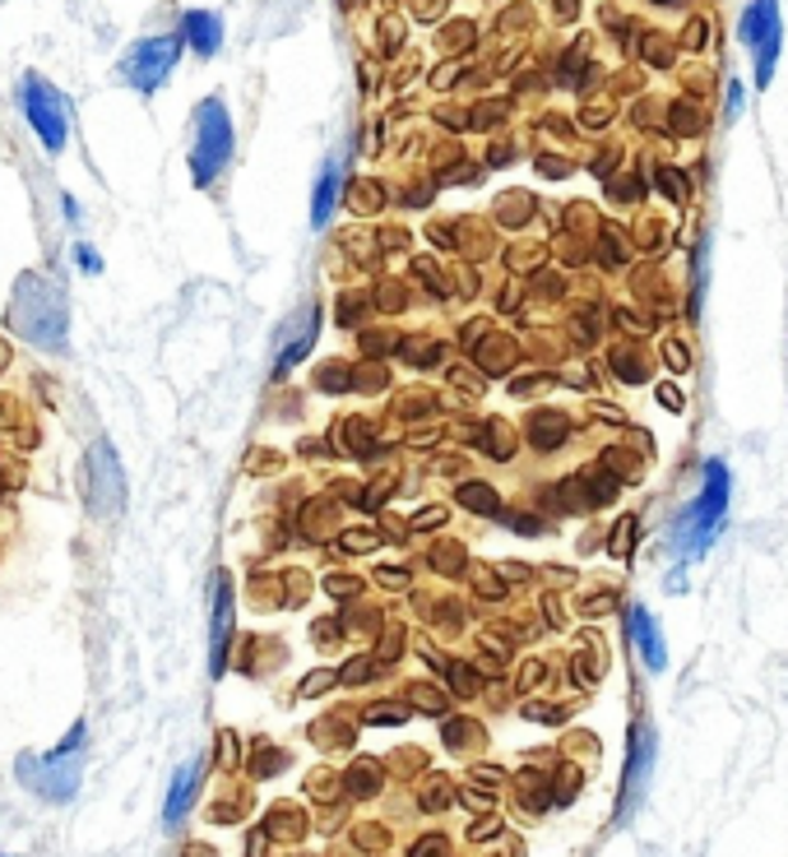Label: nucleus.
Masks as SVG:
<instances>
[{
  "label": "nucleus",
  "instance_id": "1",
  "mask_svg": "<svg viewBox=\"0 0 788 857\" xmlns=\"http://www.w3.org/2000/svg\"><path fill=\"white\" fill-rule=\"evenodd\" d=\"M10 329L19 339H29L33 348H47V352H66V339H70V316H66V297L52 279H37V274H24L10 292Z\"/></svg>",
  "mask_w": 788,
  "mask_h": 857
},
{
  "label": "nucleus",
  "instance_id": "2",
  "mask_svg": "<svg viewBox=\"0 0 788 857\" xmlns=\"http://www.w3.org/2000/svg\"><path fill=\"white\" fill-rule=\"evenodd\" d=\"M729 487H733L729 483V464H723V459H705L700 496L673 519V552H682L687 561L710 552V542L719 538L723 519H729Z\"/></svg>",
  "mask_w": 788,
  "mask_h": 857
},
{
  "label": "nucleus",
  "instance_id": "3",
  "mask_svg": "<svg viewBox=\"0 0 788 857\" xmlns=\"http://www.w3.org/2000/svg\"><path fill=\"white\" fill-rule=\"evenodd\" d=\"M85 746V723H75V733L60 742L52 756H19V779H24V788H33L43 802H70L75 798V788H79V760H75V751Z\"/></svg>",
  "mask_w": 788,
  "mask_h": 857
},
{
  "label": "nucleus",
  "instance_id": "4",
  "mask_svg": "<svg viewBox=\"0 0 788 857\" xmlns=\"http://www.w3.org/2000/svg\"><path fill=\"white\" fill-rule=\"evenodd\" d=\"M227 158H233V116L218 98H204L195 108V139H191V172L195 185H210Z\"/></svg>",
  "mask_w": 788,
  "mask_h": 857
},
{
  "label": "nucleus",
  "instance_id": "5",
  "mask_svg": "<svg viewBox=\"0 0 788 857\" xmlns=\"http://www.w3.org/2000/svg\"><path fill=\"white\" fill-rule=\"evenodd\" d=\"M738 37L752 47V70H756V89H770L775 66H779V47H784V24H779V0H752L742 10Z\"/></svg>",
  "mask_w": 788,
  "mask_h": 857
},
{
  "label": "nucleus",
  "instance_id": "6",
  "mask_svg": "<svg viewBox=\"0 0 788 857\" xmlns=\"http://www.w3.org/2000/svg\"><path fill=\"white\" fill-rule=\"evenodd\" d=\"M85 496H89V510L98 519H112L126 500V483H121V459L108 441H93L89 450V469H85Z\"/></svg>",
  "mask_w": 788,
  "mask_h": 857
},
{
  "label": "nucleus",
  "instance_id": "7",
  "mask_svg": "<svg viewBox=\"0 0 788 857\" xmlns=\"http://www.w3.org/2000/svg\"><path fill=\"white\" fill-rule=\"evenodd\" d=\"M177 47H181L177 37H144V42H135V47L126 52V60H121V79H126L131 89H139V93H154L158 83L172 75Z\"/></svg>",
  "mask_w": 788,
  "mask_h": 857
},
{
  "label": "nucleus",
  "instance_id": "8",
  "mask_svg": "<svg viewBox=\"0 0 788 857\" xmlns=\"http://www.w3.org/2000/svg\"><path fill=\"white\" fill-rule=\"evenodd\" d=\"M24 116L37 135H43V144L56 154L60 144H66V102H60V93L52 89V83L43 75H24Z\"/></svg>",
  "mask_w": 788,
  "mask_h": 857
},
{
  "label": "nucleus",
  "instance_id": "9",
  "mask_svg": "<svg viewBox=\"0 0 788 857\" xmlns=\"http://www.w3.org/2000/svg\"><path fill=\"white\" fill-rule=\"evenodd\" d=\"M650 765H654V733L650 728H635L631 751H627V783H621V816L631 811L640 783H645V775H650Z\"/></svg>",
  "mask_w": 788,
  "mask_h": 857
},
{
  "label": "nucleus",
  "instance_id": "10",
  "mask_svg": "<svg viewBox=\"0 0 788 857\" xmlns=\"http://www.w3.org/2000/svg\"><path fill=\"white\" fill-rule=\"evenodd\" d=\"M227 635H233V584L227 575H218V589H214V635H210V673L223 677L227 667Z\"/></svg>",
  "mask_w": 788,
  "mask_h": 857
},
{
  "label": "nucleus",
  "instance_id": "11",
  "mask_svg": "<svg viewBox=\"0 0 788 857\" xmlns=\"http://www.w3.org/2000/svg\"><path fill=\"white\" fill-rule=\"evenodd\" d=\"M627 631H631V640L640 644V658H645L650 673H663V667H668V650H663V635H658L654 617H650L645 608H631V612H627Z\"/></svg>",
  "mask_w": 788,
  "mask_h": 857
},
{
  "label": "nucleus",
  "instance_id": "12",
  "mask_svg": "<svg viewBox=\"0 0 788 857\" xmlns=\"http://www.w3.org/2000/svg\"><path fill=\"white\" fill-rule=\"evenodd\" d=\"M311 339H316V302H306L302 316H293V329H288V339L279 343V362H274V371L283 375V371L293 367L302 352L311 348Z\"/></svg>",
  "mask_w": 788,
  "mask_h": 857
},
{
  "label": "nucleus",
  "instance_id": "13",
  "mask_svg": "<svg viewBox=\"0 0 788 857\" xmlns=\"http://www.w3.org/2000/svg\"><path fill=\"white\" fill-rule=\"evenodd\" d=\"M181 37L191 42L200 56H214V52L223 47V24H218V14H210V10H191V14L181 19Z\"/></svg>",
  "mask_w": 788,
  "mask_h": 857
},
{
  "label": "nucleus",
  "instance_id": "14",
  "mask_svg": "<svg viewBox=\"0 0 788 857\" xmlns=\"http://www.w3.org/2000/svg\"><path fill=\"white\" fill-rule=\"evenodd\" d=\"M195 788H200V760H191V765H181V769H177L172 792H168V807H162V821L177 825V821L185 816V811H191Z\"/></svg>",
  "mask_w": 788,
  "mask_h": 857
},
{
  "label": "nucleus",
  "instance_id": "15",
  "mask_svg": "<svg viewBox=\"0 0 788 857\" xmlns=\"http://www.w3.org/2000/svg\"><path fill=\"white\" fill-rule=\"evenodd\" d=\"M339 185H344V162H329L320 181H316V200H311V223H325L335 214V200H339Z\"/></svg>",
  "mask_w": 788,
  "mask_h": 857
},
{
  "label": "nucleus",
  "instance_id": "16",
  "mask_svg": "<svg viewBox=\"0 0 788 857\" xmlns=\"http://www.w3.org/2000/svg\"><path fill=\"white\" fill-rule=\"evenodd\" d=\"M529 441L538 446V450H556V446H562L566 441V417L562 413H538L533 417V422H529Z\"/></svg>",
  "mask_w": 788,
  "mask_h": 857
},
{
  "label": "nucleus",
  "instance_id": "17",
  "mask_svg": "<svg viewBox=\"0 0 788 857\" xmlns=\"http://www.w3.org/2000/svg\"><path fill=\"white\" fill-rule=\"evenodd\" d=\"M460 500L469 510H496V496H492V487H479V483H469V487H460Z\"/></svg>",
  "mask_w": 788,
  "mask_h": 857
},
{
  "label": "nucleus",
  "instance_id": "18",
  "mask_svg": "<svg viewBox=\"0 0 788 857\" xmlns=\"http://www.w3.org/2000/svg\"><path fill=\"white\" fill-rule=\"evenodd\" d=\"M251 769H256V775H279V769H283V756H279L274 746H256Z\"/></svg>",
  "mask_w": 788,
  "mask_h": 857
},
{
  "label": "nucleus",
  "instance_id": "19",
  "mask_svg": "<svg viewBox=\"0 0 788 857\" xmlns=\"http://www.w3.org/2000/svg\"><path fill=\"white\" fill-rule=\"evenodd\" d=\"M612 371L621 375V381H645V367L631 362V352H617V358H612Z\"/></svg>",
  "mask_w": 788,
  "mask_h": 857
},
{
  "label": "nucleus",
  "instance_id": "20",
  "mask_svg": "<svg viewBox=\"0 0 788 857\" xmlns=\"http://www.w3.org/2000/svg\"><path fill=\"white\" fill-rule=\"evenodd\" d=\"M631 533H635V519L627 515V519L617 525V533H612V552H617V556H627V552H631Z\"/></svg>",
  "mask_w": 788,
  "mask_h": 857
},
{
  "label": "nucleus",
  "instance_id": "21",
  "mask_svg": "<svg viewBox=\"0 0 788 857\" xmlns=\"http://www.w3.org/2000/svg\"><path fill=\"white\" fill-rule=\"evenodd\" d=\"M723 116H729V121L742 116V83L738 79H729V102H723Z\"/></svg>",
  "mask_w": 788,
  "mask_h": 857
},
{
  "label": "nucleus",
  "instance_id": "22",
  "mask_svg": "<svg viewBox=\"0 0 788 857\" xmlns=\"http://www.w3.org/2000/svg\"><path fill=\"white\" fill-rule=\"evenodd\" d=\"M441 853H446V839H441V834H427V839L413 848V857H441Z\"/></svg>",
  "mask_w": 788,
  "mask_h": 857
},
{
  "label": "nucleus",
  "instance_id": "23",
  "mask_svg": "<svg viewBox=\"0 0 788 857\" xmlns=\"http://www.w3.org/2000/svg\"><path fill=\"white\" fill-rule=\"evenodd\" d=\"M329 681H335V673H311V677L302 681V696H320Z\"/></svg>",
  "mask_w": 788,
  "mask_h": 857
},
{
  "label": "nucleus",
  "instance_id": "24",
  "mask_svg": "<svg viewBox=\"0 0 788 857\" xmlns=\"http://www.w3.org/2000/svg\"><path fill=\"white\" fill-rule=\"evenodd\" d=\"M525 714L543 719V723H562V709H552V704H525Z\"/></svg>",
  "mask_w": 788,
  "mask_h": 857
},
{
  "label": "nucleus",
  "instance_id": "25",
  "mask_svg": "<svg viewBox=\"0 0 788 857\" xmlns=\"http://www.w3.org/2000/svg\"><path fill=\"white\" fill-rule=\"evenodd\" d=\"M658 404L668 413H682V390L677 385H658Z\"/></svg>",
  "mask_w": 788,
  "mask_h": 857
},
{
  "label": "nucleus",
  "instance_id": "26",
  "mask_svg": "<svg viewBox=\"0 0 788 857\" xmlns=\"http://www.w3.org/2000/svg\"><path fill=\"white\" fill-rule=\"evenodd\" d=\"M663 362H668L673 371H687V348H682V343H668V348H663Z\"/></svg>",
  "mask_w": 788,
  "mask_h": 857
},
{
  "label": "nucleus",
  "instance_id": "27",
  "mask_svg": "<svg viewBox=\"0 0 788 857\" xmlns=\"http://www.w3.org/2000/svg\"><path fill=\"white\" fill-rule=\"evenodd\" d=\"M75 260H79V264H85V269H89V274H98V269H102V260L93 256V250H89V246H75Z\"/></svg>",
  "mask_w": 788,
  "mask_h": 857
},
{
  "label": "nucleus",
  "instance_id": "28",
  "mask_svg": "<svg viewBox=\"0 0 788 857\" xmlns=\"http://www.w3.org/2000/svg\"><path fill=\"white\" fill-rule=\"evenodd\" d=\"M367 719H371V723H376V719H381V723H399V719H404V709H390V704H381V709H371Z\"/></svg>",
  "mask_w": 788,
  "mask_h": 857
},
{
  "label": "nucleus",
  "instance_id": "29",
  "mask_svg": "<svg viewBox=\"0 0 788 857\" xmlns=\"http://www.w3.org/2000/svg\"><path fill=\"white\" fill-rule=\"evenodd\" d=\"M371 542H376L371 533H348V538H344V548H348V552H367Z\"/></svg>",
  "mask_w": 788,
  "mask_h": 857
},
{
  "label": "nucleus",
  "instance_id": "30",
  "mask_svg": "<svg viewBox=\"0 0 788 857\" xmlns=\"http://www.w3.org/2000/svg\"><path fill=\"white\" fill-rule=\"evenodd\" d=\"M677 131H696V112H687V108H677Z\"/></svg>",
  "mask_w": 788,
  "mask_h": 857
}]
</instances>
